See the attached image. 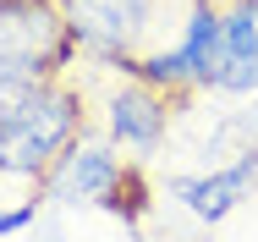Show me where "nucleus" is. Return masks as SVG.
<instances>
[{
  "mask_svg": "<svg viewBox=\"0 0 258 242\" xmlns=\"http://www.w3.org/2000/svg\"><path fill=\"white\" fill-rule=\"evenodd\" d=\"M83 94L50 77L28 94H17L11 105H0V176H17V182H44L50 165L77 143L88 127H83Z\"/></svg>",
  "mask_w": 258,
  "mask_h": 242,
  "instance_id": "obj_1",
  "label": "nucleus"
},
{
  "mask_svg": "<svg viewBox=\"0 0 258 242\" xmlns=\"http://www.w3.org/2000/svg\"><path fill=\"white\" fill-rule=\"evenodd\" d=\"M77 39L66 33L60 0H0V105L66 77Z\"/></svg>",
  "mask_w": 258,
  "mask_h": 242,
  "instance_id": "obj_2",
  "label": "nucleus"
},
{
  "mask_svg": "<svg viewBox=\"0 0 258 242\" xmlns=\"http://www.w3.org/2000/svg\"><path fill=\"white\" fill-rule=\"evenodd\" d=\"M39 198H55V204H99V209H115V215L138 220L143 182H138L132 160L115 154L110 138L83 132V138L50 165V176L39 182Z\"/></svg>",
  "mask_w": 258,
  "mask_h": 242,
  "instance_id": "obj_3",
  "label": "nucleus"
},
{
  "mask_svg": "<svg viewBox=\"0 0 258 242\" xmlns=\"http://www.w3.org/2000/svg\"><path fill=\"white\" fill-rule=\"evenodd\" d=\"M154 6L159 0H60V17L83 55L126 66L143 55V39L154 28Z\"/></svg>",
  "mask_w": 258,
  "mask_h": 242,
  "instance_id": "obj_4",
  "label": "nucleus"
},
{
  "mask_svg": "<svg viewBox=\"0 0 258 242\" xmlns=\"http://www.w3.org/2000/svg\"><path fill=\"white\" fill-rule=\"evenodd\" d=\"M181 99H170L165 88L143 83V77H126L115 94L104 99V138L126 154H154L170 132V116H176Z\"/></svg>",
  "mask_w": 258,
  "mask_h": 242,
  "instance_id": "obj_5",
  "label": "nucleus"
},
{
  "mask_svg": "<svg viewBox=\"0 0 258 242\" xmlns=\"http://www.w3.org/2000/svg\"><path fill=\"white\" fill-rule=\"evenodd\" d=\"M214 88H225V94H253L258 88V0H225L220 6Z\"/></svg>",
  "mask_w": 258,
  "mask_h": 242,
  "instance_id": "obj_6",
  "label": "nucleus"
},
{
  "mask_svg": "<svg viewBox=\"0 0 258 242\" xmlns=\"http://www.w3.org/2000/svg\"><path fill=\"white\" fill-rule=\"evenodd\" d=\"M253 182H258V154H242L236 165H220V171H209V176H181L176 182V198L198 215V220H225L242 198L253 193Z\"/></svg>",
  "mask_w": 258,
  "mask_h": 242,
  "instance_id": "obj_7",
  "label": "nucleus"
}]
</instances>
